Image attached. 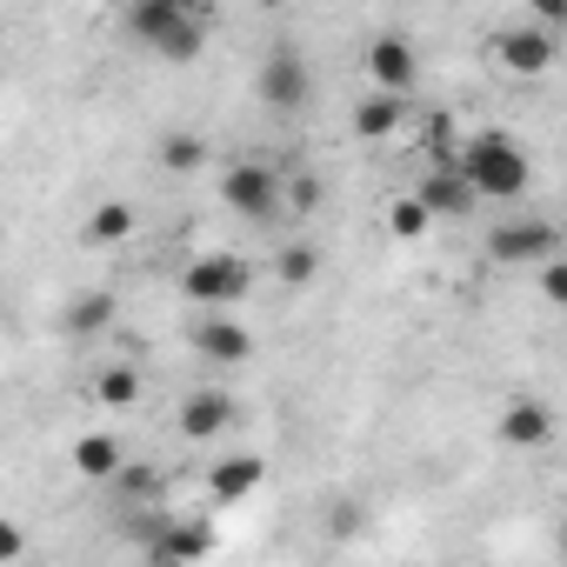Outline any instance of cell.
I'll return each mask as SVG.
<instances>
[{"label": "cell", "instance_id": "6da1fadb", "mask_svg": "<svg viewBox=\"0 0 567 567\" xmlns=\"http://www.w3.org/2000/svg\"><path fill=\"white\" fill-rule=\"evenodd\" d=\"M447 167L467 181V194H474V200H520V194H527V181H534L527 147H520V141H507V134H474L461 154H447Z\"/></svg>", "mask_w": 567, "mask_h": 567}, {"label": "cell", "instance_id": "7a4b0ae2", "mask_svg": "<svg viewBox=\"0 0 567 567\" xmlns=\"http://www.w3.org/2000/svg\"><path fill=\"white\" fill-rule=\"evenodd\" d=\"M127 28H134V41H147L161 61H194L200 41H207V21L187 14L181 0H147V8L127 14Z\"/></svg>", "mask_w": 567, "mask_h": 567}, {"label": "cell", "instance_id": "3957f363", "mask_svg": "<svg viewBox=\"0 0 567 567\" xmlns=\"http://www.w3.org/2000/svg\"><path fill=\"white\" fill-rule=\"evenodd\" d=\"M260 101H267L274 114H301V107L315 101V68H308L301 48L280 41V48L260 61Z\"/></svg>", "mask_w": 567, "mask_h": 567}, {"label": "cell", "instance_id": "277c9868", "mask_svg": "<svg viewBox=\"0 0 567 567\" xmlns=\"http://www.w3.org/2000/svg\"><path fill=\"white\" fill-rule=\"evenodd\" d=\"M247 288H254V267L234 260V254H200V260L181 274V295H187L194 308H227V301H240Z\"/></svg>", "mask_w": 567, "mask_h": 567}, {"label": "cell", "instance_id": "5b68a950", "mask_svg": "<svg viewBox=\"0 0 567 567\" xmlns=\"http://www.w3.org/2000/svg\"><path fill=\"white\" fill-rule=\"evenodd\" d=\"M487 260L494 267H540L560 260V234L547 220H494L487 227Z\"/></svg>", "mask_w": 567, "mask_h": 567}, {"label": "cell", "instance_id": "8992f818", "mask_svg": "<svg viewBox=\"0 0 567 567\" xmlns=\"http://www.w3.org/2000/svg\"><path fill=\"white\" fill-rule=\"evenodd\" d=\"M220 200L247 220H280V174L267 161H234L220 174Z\"/></svg>", "mask_w": 567, "mask_h": 567}, {"label": "cell", "instance_id": "52a82bcc", "mask_svg": "<svg viewBox=\"0 0 567 567\" xmlns=\"http://www.w3.org/2000/svg\"><path fill=\"white\" fill-rule=\"evenodd\" d=\"M368 74L381 81L374 94H401V101H408V94H414V74H421V61H414V48H408L401 34H381V41L368 48Z\"/></svg>", "mask_w": 567, "mask_h": 567}, {"label": "cell", "instance_id": "ba28073f", "mask_svg": "<svg viewBox=\"0 0 567 567\" xmlns=\"http://www.w3.org/2000/svg\"><path fill=\"white\" fill-rule=\"evenodd\" d=\"M194 354L214 368H240V361H254V334L240 321H194Z\"/></svg>", "mask_w": 567, "mask_h": 567}, {"label": "cell", "instance_id": "9c48e42d", "mask_svg": "<svg viewBox=\"0 0 567 567\" xmlns=\"http://www.w3.org/2000/svg\"><path fill=\"white\" fill-rule=\"evenodd\" d=\"M234 427V401L220 394V388H194L187 401H181V434L187 441H214V434H227Z\"/></svg>", "mask_w": 567, "mask_h": 567}, {"label": "cell", "instance_id": "30bf717a", "mask_svg": "<svg viewBox=\"0 0 567 567\" xmlns=\"http://www.w3.org/2000/svg\"><path fill=\"white\" fill-rule=\"evenodd\" d=\"M554 54H560V41H554L547 28H514V34H501V68H514V74H547Z\"/></svg>", "mask_w": 567, "mask_h": 567}, {"label": "cell", "instance_id": "8fae6325", "mask_svg": "<svg viewBox=\"0 0 567 567\" xmlns=\"http://www.w3.org/2000/svg\"><path fill=\"white\" fill-rule=\"evenodd\" d=\"M408 127V101L401 94H368V101H354V141H388V134H401Z\"/></svg>", "mask_w": 567, "mask_h": 567}, {"label": "cell", "instance_id": "7c38bea8", "mask_svg": "<svg viewBox=\"0 0 567 567\" xmlns=\"http://www.w3.org/2000/svg\"><path fill=\"white\" fill-rule=\"evenodd\" d=\"M501 441H507V447H547V441H554V414H547L540 401H514V408L501 414Z\"/></svg>", "mask_w": 567, "mask_h": 567}, {"label": "cell", "instance_id": "4fadbf2b", "mask_svg": "<svg viewBox=\"0 0 567 567\" xmlns=\"http://www.w3.org/2000/svg\"><path fill=\"white\" fill-rule=\"evenodd\" d=\"M414 200L427 207V220H434V214H474V194H467V181H461L454 167H434Z\"/></svg>", "mask_w": 567, "mask_h": 567}, {"label": "cell", "instance_id": "5bb4252c", "mask_svg": "<svg viewBox=\"0 0 567 567\" xmlns=\"http://www.w3.org/2000/svg\"><path fill=\"white\" fill-rule=\"evenodd\" d=\"M207 481H214V494H220V501H247V494L267 481V461H260V454H227Z\"/></svg>", "mask_w": 567, "mask_h": 567}, {"label": "cell", "instance_id": "9a60e30c", "mask_svg": "<svg viewBox=\"0 0 567 567\" xmlns=\"http://www.w3.org/2000/svg\"><path fill=\"white\" fill-rule=\"evenodd\" d=\"M74 467H81L87 481H114L127 461H121V441H114V434H81V441H74Z\"/></svg>", "mask_w": 567, "mask_h": 567}, {"label": "cell", "instance_id": "2e32d148", "mask_svg": "<svg viewBox=\"0 0 567 567\" xmlns=\"http://www.w3.org/2000/svg\"><path fill=\"white\" fill-rule=\"evenodd\" d=\"M94 401H101V408H134V401H141V368H127V361L101 368V374H94Z\"/></svg>", "mask_w": 567, "mask_h": 567}, {"label": "cell", "instance_id": "e0dca14e", "mask_svg": "<svg viewBox=\"0 0 567 567\" xmlns=\"http://www.w3.org/2000/svg\"><path fill=\"white\" fill-rule=\"evenodd\" d=\"M214 547V527L207 520H174V527H161V554L167 560H200Z\"/></svg>", "mask_w": 567, "mask_h": 567}, {"label": "cell", "instance_id": "ac0fdd59", "mask_svg": "<svg viewBox=\"0 0 567 567\" xmlns=\"http://www.w3.org/2000/svg\"><path fill=\"white\" fill-rule=\"evenodd\" d=\"M134 234V207L127 200H101L94 214H87V240L94 247H114V240H127Z\"/></svg>", "mask_w": 567, "mask_h": 567}, {"label": "cell", "instance_id": "d6986e66", "mask_svg": "<svg viewBox=\"0 0 567 567\" xmlns=\"http://www.w3.org/2000/svg\"><path fill=\"white\" fill-rule=\"evenodd\" d=\"M200 161H207V141H200V134H187V127H174V134L161 141V167H167V174H194Z\"/></svg>", "mask_w": 567, "mask_h": 567}, {"label": "cell", "instance_id": "ffe728a7", "mask_svg": "<svg viewBox=\"0 0 567 567\" xmlns=\"http://www.w3.org/2000/svg\"><path fill=\"white\" fill-rule=\"evenodd\" d=\"M107 321H114V295H101V288L68 308V334H101Z\"/></svg>", "mask_w": 567, "mask_h": 567}, {"label": "cell", "instance_id": "44dd1931", "mask_svg": "<svg viewBox=\"0 0 567 567\" xmlns=\"http://www.w3.org/2000/svg\"><path fill=\"white\" fill-rule=\"evenodd\" d=\"M274 274L288 280V288H308V280L321 274V254H315V247H280V254H274Z\"/></svg>", "mask_w": 567, "mask_h": 567}, {"label": "cell", "instance_id": "7402d4cb", "mask_svg": "<svg viewBox=\"0 0 567 567\" xmlns=\"http://www.w3.org/2000/svg\"><path fill=\"white\" fill-rule=\"evenodd\" d=\"M427 227H434V220H427V207H421L414 194H401V200L388 207V234H394V240H421Z\"/></svg>", "mask_w": 567, "mask_h": 567}, {"label": "cell", "instance_id": "603a6c76", "mask_svg": "<svg viewBox=\"0 0 567 567\" xmlns=\"http://www.w3.org/2000/svg\"><path fill=\"white\" fill-rule=\"evenodd\" d=\"M28 554V534H21V520H8V514H0V567H14Z\"/></svg>", "mask_w": 567, "mask_h": 567}, {"label": "cell", "instance_id": "cb8c5ba5", "mask_svg": "<svg viewBox=\"0 0 567 567\" xmlns=\"http://www.w3.org/2000/svg\"><path fill=\"white\" fill-rule=\"evenodd\" d=\"M540 295L547 301H567V267L560 260H540Z\"/></svg>", "mask_w": 567, "mask_h": 567}, {"label": "cell", "instance_id": "d4e9b609", "mask_svg": "<svg viewBox=\"0 0 567 567\" xmlns=\"http://www.w3.org/2000/svg\"><path fill=\"white\" fill-rule=\"evenodd\" d=\"M114 481H121L127 494H154V467H121Z\"/></svg>", "mask_w": 567, "mask_h": 567}, {"label": "cell", "instance_id": "484cf974", "mask_svg": "<svg viewBox=\"0 0 567 567\" xmlns=\"http://www.w3.org/2000/svg\"><path fill=\"white\" fill-rule=\"evenodd\" d=\"M354 527H361V507L341 501V507H334V540H354Z\"/></svg>", "mask_w": 567, "mask_h": 567}, {"label": "cell", "instance_id": "4316f807", "mask_svg": "<svg viewBox=\"0 0 567 567\" xmlns=\"http://www.w3.org/2000/svg\"><path fill=\"white\" fill-rule=\"evenodd\" d=\"M295 207H301V214H308V207H321V181H315V174H301V181H295Z\"/></svg>", "mask_w": 567, "mask_h": 567}]
</instances>
